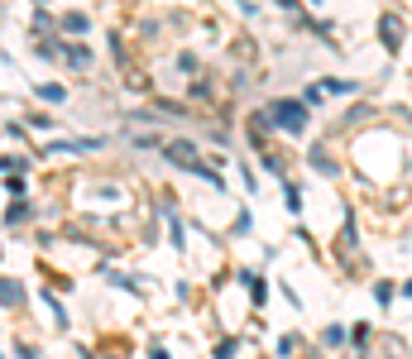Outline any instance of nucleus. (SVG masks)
<instances>
[{
    "instance_id": "f257e3e1",
    "label": "nucleus",
    "mask_w": 412,
    "mask_h": 359,
    "mask_svg": "<svg viewBox=\"0 0 412 359\" xmlns=\"http://www.w3.org/2000/svg\"><path fill=\"white\" fill-rule=\"evenodd\" d=\"M274 115H278V125H283V130H293V134H298V130L307 125V110H302V105H293V101L274 105Z\"/></svg>"
},
{
    "instance_id": "f03ea898",
    "label": "nucleus",
    "mask_w": 412,
    "mask_h": 359,
    "mask_svg": "<svg viewBox=\"0 0 412 359\" xmlns=\"http://www.w3.org/2000/svg\"><path fill=\"white\" fill-rule=\"evenodd\" d=\"M0 302H5V307H14V302H24V287H19L14 278H0Z\"/></svg>"
},
{
    "instance_id": "7ed1b4c3",
    "label": "nucleus",
    "mask_w": 412,
    "mask_h": 359,
    "mask_svg": "<svg viewBox=\"0 0 412 359\" xmlns=\"http://www.w3.org/2000/svg\"><path fill=\"white\" fill-rule=\"evenodd\" d=\"M68 63H72V68H87V63H92V53H87L82 43H72V48H68Z\"/></svg>"
},
{
    "instance_id": "20e7f679",
    "label": "nucleus",
    "mask_w": 412,
    "mask_h": 359,
    "mask_svg": "<svg viewBox=\"0 0 412 359\" xmlns=\"http://www.w3.org/2000/svg\"><path fill=\"white\" fill-rule=\"evenodd\" d=\"M63 24H68V29H72V34H82V29H87V14H68V19H63Z\"/></svg>"
},
{
    "instance_id": "39448f33",
    "label": "nucleus",
    "mask_w": 412,
    "mask_h": 359,
    "mask_svg": "<svg viewBox=\"0 0 412 359\" xmlns=\"http://www.w3.org/2000/svg\"><path fill=\"white\" fill-rule=\"evenodd\" d=\"M39 96H43V101H63V87H53V82H48V87H39Z\"/></svg>"
}]
</instances>
